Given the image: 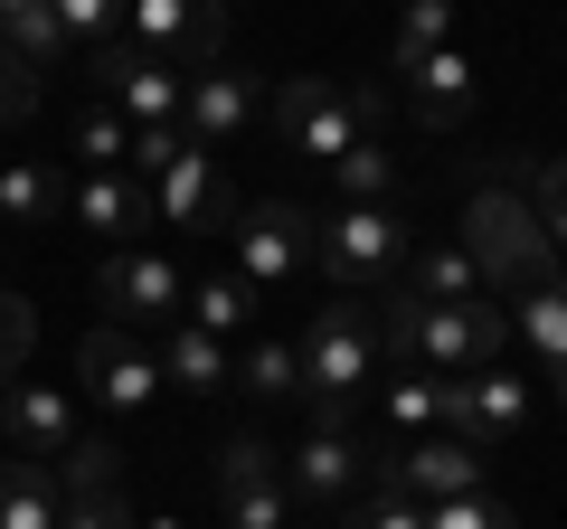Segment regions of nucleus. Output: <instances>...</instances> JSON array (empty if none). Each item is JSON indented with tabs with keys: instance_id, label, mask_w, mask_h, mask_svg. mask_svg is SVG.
<instances>
[{
	"instance_id": "1",
	"label": "nucleus",
	"mask_w": 567,
	"mask_h": 529,
	"mask_svg": "<svg viewBox=\"0 0 567 529\" xmlns=\"http://www.w3.org/2000/svg\"><path fill=\"white\" fill-rule=\"evenodd\" d=\"M388 360H416V369H435V378H464V369H492L511 350V312L492 303H416V293H388Z\"/></svg>"
},
{
	"instance_id": "2",
	"label": "nucleus",
	"mask_w": 567,
	"mask_h": 529,
	"mask_svg": "<svg viewBox=\"0 0 567 529\" xmlns=\"http://www.w3.org/2000/svg\"><path fill=\"white\" fill-rule=\"evenodd\" d=\"M388 114L379 85H350V76H284L275 95H265V123H275L284 152H303V162H341L350 143H369V123Z\"/></svg>"
},
{
	"instance_id": "3",
	"label": "nucleus",
	"mask_w": 567,
	"mask_h": 529,
	"mask_svg": "<svg viewBox=\"0 0 567 529\" xmlns=\"http://www.w3.org/2000/svg\"><path fill=\"white\" fill-rule=\"evenodd\" d=\"M303 397H312V426H350L360 416V387L379 378V360H388V341L369 331V312L350 303V293H331L322 312H312V331L303 341Z\"/></svg>"
},
{
	"instance_id": "4",
	"label": "nucleus",
	"mask_w": 567,
	"mask_h": 529,
	"mask_svg": "<svg viewBox=\"0 0 567 529\" xmlns=\"http://www.w3.org/2000/svg\"><path fill=\"white\" fill-rule=\"evenodd\" d=\"M464 256L483 264L492 293H520V284H539V274H558V246H548V227H539V199L511 189V180H483L464 199Z\"/></svg>"
},
{
	"instance_id": "5",
	"label": "nucleus",
	"mask_w": 567,
	"mask_h": 529,
	"mask_svg": "<svg viewBox=\"0 0 567 529\" xmlns=\"http://www.w3.org/2000/svg\"><path fill=\"white\" fill-rule=\"evenodd\" d=\"M406 256H416V237H406V218L398 208H360V199H341L322 218V274H331V293H398V274H406Z\"/></svg>"
},
{
	"instance_id": "6",
	"label": "nucleus",
	"mask_w": 567,
	"mask_h": 529,
	"mask_svg": "<svg viewBox=\"0 0 567 529\" xmlns=\"http://www.w3.org/2000/svg\"><path fill=\"white\" fill-rule=\"evenodd\" d=\"M227 256H237V274H246L256 293H284L312 256H322V218H312V208H293V199L237 208V227H227Z\"/></svg>"
},
{
	"instance_id": "7",
	"label": "nucleus",
	"mask_w": 567,
	"mask_h": 529,
	"mask_svg": "<svg viewBox=\"0 0 567 529\" xmlns=\"http://www.w3.org/2000/svg\"><path fill=\"white\" fill-rule=\"evenodd\" d=\"M123 39H133L142 58L199 76V66L227 58V0H133V10H123Z\"/></svg>"
},
{
	"instance_id": "8",
	"label": "nucleus",
	"mask_w": 567,
	"mask_h": 529,
	"mask_svg": "<svg viewBox=\"0 0 567 529\" xmlns=\"http://www.w3.org/2000/svg\"><path fill=\"white\" fill-rule=\"evenodd\" d=\"M76 369H85V397H95L104 416H142V407H152V397L171 387L162 350L142 341V331H123V322H104L95 341L76 350Z\"/></svg>"
},
{
	"instance_id": "9",
	"label": "nucleus",
	"mask_w": 567,
	"mask_h": 529,
	"mask_svg": "<svg viewBox=\"0 0 567 529\" xmlns=\"http://www.w3.org/2000/svg\"><path fill=\"white\" fill-rule=\"evenodd\" d=\"M284 491H293L303 510H322V520H341V510L369 491V454H360V435H350V426H312L303 445L284 454Z\"/></svg>"
},
{
	"instance_id": "10",
	"label": "nucleus",
	"mask_w": 567,
	"mask_h": 529,
	"mask_svg": "<svg viewBox=\"0 0 567 529\" xmlns=\"http://www.w3.org/2000/svg\"><path fill=\"white\" fill-rule=\"evenodd\" d=\"M104 303H114L123 331H171L189 312V274L171 256H152V246H114L104 256Z\"/></svg>"
},
{
	"instance_id": "11",
	"label": "nucleus",
	"mask_w": 567,
	"mask_h": 529,
	"mask_svg": "<svg viewBox=\"0 0 567 529\" xmlns=\"http://www.w3.org/2000/svg\"><path fill=\"white\" fill-rule=\"evenodd\" d=\"M520 426H529V378H511L502 360H492V369H464V378H445V435H464L473 454L511 445Z\"/></svg>"
},
{
	"instance_id": "12",
	"label": "nucleus",
	"mask_w": 567,
	"mask_h": 529,
	"mask_svg": "<svg viewBox=\"0 0 567 529\" xmlns=\"http://www.w3.org/2000/svg\"><path fill=\"white\" fill-rule=\"evenodd\" d=\"M265 123V76L256 66H199V76H189V104H181V133L199 152H227L237 143V133H256Z\"/></svg>"
},
{
	"instance_id": "13",
	"label": "nucleus",
	"mask_w": 567,
	"mask_h": 529,
	"mask_svg": "<svg viewBox=\"0 0 567 529\" xmlns=\"http://www.w3.org/2000/svg\"><path fill=\"white\" fill-rule=\"evenodd\" d=\"M284 454L265 445V435H237V445L218 454V520L227 529H284Z\"/></svg>"
},
{
	"instance_id": "14",
	"label": "nucleus",
	"mask_w": 567,
	"mask_h": 529,
	"mask_svg": "<svg viewBox=\"0 0 567 529\" xmlns=\"http://www.w3.org/2000/svg\"><path fill=\"white\" fill-rule=\"evenodd\" d=\"M369 473H388L398 491H416L425 510H435V501H464V491H483V454H473L464 435H416V445H388Z\"/></svg>"
},
{
	"instance_id": "15",
	"label": "nucleus",
	"mask_w": 567,
	"mask_h": 529,
	"mask_svg": "<svg viewBox=\"0 0 567 529\" xmlns=\"http://www.w3.org/2000/svg\"><path fill=\"white\" fill-rule=\"evenodd\" d=\"M0 435H10V454H29V464H58V454L85 435V416H76V397H66V387L10 378V387H0Z\"/></svg>"
},
{
	"instance_id": "16",
	"label": "nucleus",
	"mask_w": 567,
	"mask_h": 529,
	"mask_svg": "<svg viewBox=\"0 0 567 529\" xmlns=\"http://www.w3.org/2000/svg\"><path fill=\"white\" fill-rule=\"evenodd\" d=\"M406 76V114L425 123V133H464L473 104H483V76H473L464 48H425V58H398Z\"/></svg>"
},
{
	"instance_id": "17",
	"label": "nucleus",
	"mask_w": 567,
	"mask_h": 529,
	"mask_svg": "<svg viewBox=\"0 0 567 529\" xmlns=\"http://www.w3.org/2000/svg\"><path fill=\"white\" fill-rule=\"evenodd\" d=\"M152 208H162V227H199V237H227V227H237V189L218 180V162H208L199 143L152 180Z\"/></svg>"
},
{
	"instance_id": "18",
	"label": "nucleus",
	"mask_w": 567,
	"mask_h": 529,
	"mask_svg": "<svg viewBox=\"0 0 567 529\" xmlns=\"http://www.w3.org/2000/svg\"><path fill=\"white\" fill-rule=\"evenodd\" d=\"M66 218L95 227V237H133V227H162V208H152V189L133 170H76L66 180Z\"/></svg>"
},
{
	"instance_id": "19",
	"label": "nucleus",
	"mask_w": 567,
	"mask_h": 529,
	"mask_svg": "<svg viewBox=\"0 0 567 529\" xmlns=\"http://www.w3.org/2000/svg\"><path fill=\"white\" fill-rule=\"evenodd\" d=\"M511 322H520V341H529V360H539V378L558 387V407H567V284H558V274L520 284Z\"/></svg>"
},
{
	"instance_id": "20",
	"label": "nucleus",
	"mask_w": 567,
	"mask_h": 529,
	"mask_svg": "<svg viewBox=\"0 0 567 529\" xmlns=\"http://www.w3.org/2000/svg\"><path fill=\"white\" fill-rule=\"evenodd\" d=\"M162 369L181 397H218V387H237V341H218V331L199 322H171L162 331Z\"/></svg>"
},
{
	"instance_id": "21",
	"label": "nucleus",
	"mask_w": 567,
	"mask_h": 529,
	"mask_svg": "<svg viewBox=\"0 0 567 529\" xmlns=\"http://www.w3.org/2000/svg\"><path fill=\"white\" fill-rule=\"evenodd\" d=\"M181 322L218 331V341H256V284H246L237 264H208V274H189V312Z\"/></svg>"
},
{
	"instance_id": "22",
	"label": "nucleus",
	"mask_w": 567,
	"mask_h": 529,
	"mask_svg": "<svg viewBox=\"0 0 567 529\" xmlns=\"http://www.w3.org/2000/svg\"><path fill=\"white\" fill-rule=\"evenodd\" d=\"M379 416H388V445H416V435H445V378H435V369H416V360H398V378H388Z\"/></svg>"
},
{
	"instance_id": "23",
	"label": "nucleus",
	"mask_w": 567,
	"mask_h": 529,
	"mask_svg": "<svg viewBox=\"0 0 567 529\" xmlns=\"http://www.w3.org/2000/svg\"><path fill=\"white\" fill-rule=\"evenodd\" d=\"M406 293H416V303H483V264L464 256V246H416V256H406V274H398Z\"/></svg>"
},
{
	"instance_id": "24",
	"label": "nucleus",
	"mask_w": 567,
	"mask_h": 529,
	"mask_svg": "<svg viewBox=\"0 0 567 529\" xmlns=\"http://www.w3.org/2000/svg\"><path fill=\"white\" fill-rule=\"evenodd\" d=\"M58 510H66V491L48 464H29V454L0 464V529H58Z\"/></svg>"
},
{
	"instance_id": "25",
	"label": "nucleus",
	"mask_w": 567,
	"mask_h": 529,
	"mask_svg": "<svg viewBox=\"0 0 567 529\" xmlns=\"http://www.w3.org/2000/svg\"><path fill=\"white\" fill-rule=\"evenodd\" d=\"M0 48L29 66V76H48V66L66 58V29H58V0H0Z\"/></svg>"
},
{
	"instance_id": "26",
	"label": "nucleus",
	"mask_w": 567,
	"mask_h": 529,
	"mask_svg": "<svg viewBox=\"0 0 567 529\" xmlns=\"http://www.w3.org/2000/svg\"><path fill=\"white\" fill-rule=\"evenodd\" d=\"M237 387H246V397H303V350L275 341V331L237 341Z\"/></svg>"
},
{
	"instance_id": "27",
	"label": "nucleus",
	"mask_w": 567,
	"mask_h": 529,
	"mask_svg": "<svg viewBox=\"0 0 567 529\" xmlns=\"http://www.w3.org/2000/svg\"><path fill=\"white\" fill-rule=\"evenodd\" d=\"M66 152H76V170H133V123L95 95V104L76 114V133H66Z\"/></svg>"
},
{
	"instance_id": "28",
	"label": "nucleus",
	"mask_w": 567,
	"mask_h": 529,
	"mask_svg": "<svg viewBox=\"0 0 567 529\" xmlns=\"http://www.w3.org/2000/svg\"><path fill=\"white\" fill-rule=\"evenodd\" d=\"M58 170H39V162H10L0 170V227H48L58 218Z\"/></svg>"
},
{
	"instance_id": "29",
	"label": "nucleus",
	"mask_w": 567,
	"mask_h": 529,
	"mask_svg": "<svg viewBox=\"0 0 567 529\" xmlns=\"http://www.w3.org/2000/svg\"><path fill=\"white\" fill-rule=\"evenodd\" d=\"M331 180H341V199H360V208H398V152L350 143L341 162H331Z\"/></svg>"
},
{
	"instance_id": "30",
	"label": "nucleus",
	"mask_w": 567,
	"mask_h": 529,
	"mask_svg": "<svg viewBox=\"0 0 567 529\" xmlns=\"http://www.w3.org/2000/svg\"><path fill=\"white\" fill-rule=\"evenodd\" d=\"M48 473H58V491H66V501H76V491H114V473H123V464H114V435H95V426H85V435H76V445H66Z\"/></svg>"
},
{
	"instance_id": "31",
	"label": "nucleus",
	"mask_w": 567,
	"mask_h": 529,
	"mask_svg": "<svg viewBox=\"0 0 567 529\" xmlns=\"http://www.w3.org/2000/svg\"><path fill=\"white\" fill-rule=\"evenodd\" d=\"M341 529H425V501H416V491H398L388 473H369V491L341 510Z\"/></svg>"
},
{
	"instance_id": "32",
	"label": "nucleus",
	"mask_w": 567,
	"mask_h": 529,
	"mask_svg": "<svg viewBox=\"0 0 567 529\" xmlns=\"http://www.w3.org/2000/svg\"><path fill=\"white\" fill-rule=\"evenodd\" d=\"M123 10L133 0H58V29H66V48H104V39H123Z\"/></svg>"
},
{
	"instance_id": "33",
	"label": "nucleus",
	"mask_w": 567,
	"mask_h": 529,
	"mask_svg": "<svg viewBox=\"0 0 567 529\" xmlns=\"http://www.w3.org/2000/svg\"><path fill=\"white\" fill-rule=\"evenodd\" d=\"M425 48H454V0H406L398 58H425Z\"/></svg>"
},
{
	"instance_id": "34",
	"label": "nucleus",
	"mask_w": 567,
	"mask_h": 529,
	"mask_svg": "<svg viewBox=\"0 0 567 529\" xmlns=\"http://www.w3.org/2000/svg\"><path fill=\"white\" fill-rule=\"evenodd\" d=\"M425 529H520V520H511L502 491H464V501H435V510H425Z\"/></svg>"
},
{
	"instance_id": "35",
	"label": "nucleus",
	"mask_w": 567,
	"mask_h": 529,
	"mask_svg": "<svg viewBox=\"0 0 567 529\" xmlns=\"http://www.w3.org/2000/svg\"><path fill=\"white\" fill-rule=\"evenodd\" d=\"M181 152H189V133H181V123H142V133H133V180L152 189L171 162H181Z\"/></svg>"
},
{
	"instance_id": "36",
	"label": "nucleus",
	"mask_w": 567,
	"mask_h": 529,
	"mask_svg": "<svg viewBox=\"0 0 567 529\" xmlns=\"http://www.w3.org/2000/svg\"><path fill=\"white\" fill-rule=\"evenodd\" d=\"M29 341H39V322H29V303L10 284H0V387L20 378V360H29Z\"/></svg>"
},
{
	"instance_id": "37",
	"label": "nucleus",
	"mask_w": 567,
	"mask_h": 529,
	"mask_svg": "<svg viewBox=\"0 0 567 529\" xmlns=\"http://www.w3.org/2000/svg\"><path fill=\"white\" fill-rule=\"evenodd\" d=\"M58 529H133V510H123V491H76L58 510Z\"/></svg>"
},
{
	"instance_id": "38",
	"label": "nucleus",
	"mask_w": 567,
	"mask_h": 529,
	"mask_svg": "<svg viewBox=\"0 0 567 529\" xmlns=\"http://www.w3.org/2000/svg\"><path fill=\"white\" fill-rule=\"evenodd\" d=\"M529 199H539V227H548V246L567 256V162H548L539 180H529Z\"/></svg>"
},
{
	"instance_id": "39",
	"label": "nucleus",
	"mask_w": 567,
	"mask_h": 529,
	"mask_svg": "<svg viewBox=\"0 0 567 529\" xmlns=\"http://www.w3.org/2000/svg\"><path fill=\"white\" fill-rule=\"evenodd\" d=\"M29 104H39V76H29V66L10 58V48H0V123H20Z\"/></svg>"
},
{
	"instance_id": "40",
	"label": "nucleus",
	"mask_w": 567,
	"mask_h": 529,
	"mask_svg": "<svg viewBox=\"0 0 567 529\" xmlns=\"http://www.w3.org/2000/svg\"><path fill=\"white\" fill-rule=\"evenodd\" d=\"M142 529H181V520H142Z\"/></svg>"
}]
</instances>
